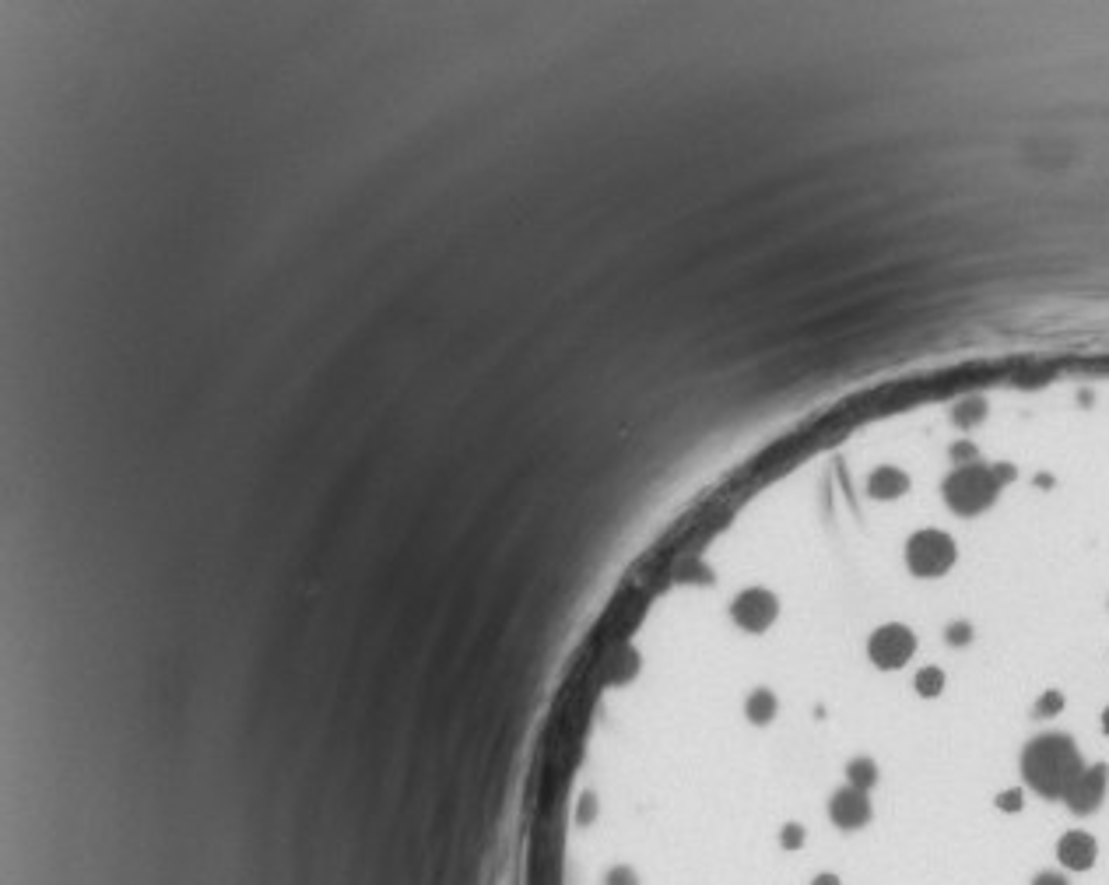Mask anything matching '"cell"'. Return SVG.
Segmentation results:
<instances>
[{
	"label": "cell",
	"mask_w": 1109,
	"mask_h": 885,
	"mask_svg": "<svg viewBox=\"0 0 1109 885\" xmlns=\"http://www.w3.org/2000/svg\"><path fill=\"white\" fill-rule=\"evenodd\" d=\"M1057 861L1067 871H1088L1099 861V840L1088 829H1067L1057 840Z\"/></svg>",
	"instance_id": "4"
},
{
	"label": "cell",
	"mask_w": 1109,
	"mask_h": 885,
	"mask_svg": "<svg viewBox=\"0 0 1109 885\" xmlns=\"http://www.w3.org/2000/svg\"><path fill=\"white\" fill-rule=\"evenodd\" d=\"M1099 731H1102V738H1109V703L1099 710Z\"/></svg>",
	"instance_id": "8"
},
{
	"label": "cell",
	"mask_w": 1109,
	"mask_h": 885,
	"mask_svg": "<svg viewBox=\"0 0 1109 885\" xmlns=\"http://www.w3.org/2000/svg\"><path fill=\"white\" fill-rule=\"evenodd\" d=\"M1032 885H1071V882H1067V875H1060V871H1039V875L1032 878Z\"/></svg>",
	"instance_id": "6"
},
{
	"label": "cell",
	"mask_w": 1109,
	"mask_h": 885,
	"mask_svg": "<svg viewBox=\"0 0 1109 885\" xmlns=\"http://www.w3.org/2000/svg\"><path fill=\"white\" fill-rule=\"evenodd\" d=\"M808 885H843V878H839L836 871H818V875L811 878Z\"/></svg>",
	"instance_id": "7"
},
{
	"label": "cell",
	"mask_w": 1109,
	"mask_h": 885,
	"mask_svg": "<svg viewBox=\"0 0 1109 885\" xmlns=\"http://www.w3.org/2000/svg\"><path fill=\"white\" fill-rule=\"evenodd\" d=\"M825 815H829V822L839 833H860V829L871 826L874 801H871V794L857 791V787L839 784L836 791L829 794V801H825Z\"/></svg>",
	"instance_id": "2"
},
{
	"label": "cell",
	"mask_w": 1109,
	"mask_h": 885,
	"mask_svg": "<svg viewBox=\"0 0 1109 885\" xmlns=\"http://www.w3.org/2000/svg\"><path fill=\"white\" fill-rule=\"evenodd\" d=\"M994 808L997 812H1004V815H1018L1025 808V787L1018 784V787H1004V791H997Z\"/></svg>",
	"instance_id": "5"
},
{
	"label": "cell",
	"mask_w": 1109,
	"mask_h": 885,
	"mask_svg": "<svg viewBox=\"0 0 1109 885\" xmlns=\"http://www.w3.org/2000/svg\"><path fill=\"white\" fill-rule=\"evenodd\" d=\"M1106 794H1109V763L1095 759V763H1088L1085 773L1074 780L1071 791L1064 794V808L1071 815H1078V819H1088V815H1095L1106 805Z\"/></svg>",
	"instance_id": "3"
},
{
	"label": "cell",
	"mask_w": 1109,
	"mask_h": 885,
	"mask_svg": "<svg viewBox=\"0 0 1109 885\" xmlns=\"http://www.w3.org/2000/svg\"><path fill=\"white\" fill-rule=\"evenodd\" d=\"M1085 766L1088 759L1081 752L1078 738L1071 731H1060V727H1046V731L1032 734L1018 752L1022 787L1043 801H1064V794L1085 773Z\"/></svg>",
	"instance_id": "1"
}]
</instances>
